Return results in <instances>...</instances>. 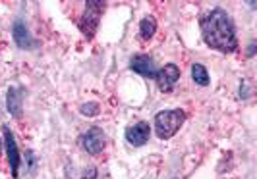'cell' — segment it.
<instances>
[{
	"label": "cell",
	"mask_w": 257,
	"mask_h": 179,
	"mask_svg": "<svg viewBox=\"0 0 257 179\" xmlns=\"http://www.w3.org/2000/svg\"><path fill=\"white\" fill-rule=\"evenodd\" d=\"M104 12V2L101 0H87L85 2V12L79 20V29L85 35V38H93L97 27H99V20L101 14Z\"/></svg>",
	"instance_id": "3"
},
{
	"label": "cell",
	"mask_w": 257,
	"mask_h": 179,
	"mask_svg": "<svg viewBox=\"0 0 257 179\" xmlns=\"http://www.w3.org/2000/svg\"><path fill=\"white\" fill-rule=\"evenodd\" d=\"M130 68H132L136 74H140V76H143V77H149V79H155L157 72H159V68L155 66V60L149 54H136V56L130 60Z\"/></svg>",
	"instance_id": "6"
},
{
	"label": "cell",
	"mask_w": 257,
	"mask_h": 179,
	"mask_svg": "<svg viewBox=\"0 0 257 179\" xmlns=\"http://www.w3.org/2000/svg\"><path fill=\"white\" fill-rule=\"evenodd\" d=\"M79 144L85 152L89 154H99L103 152L104 144H106V139H104V133L101 128H91L87 129L81 137H79Z\"/></svg>",
	"instance_id": "4"
},
{
	"label": "cell",
	"mask_w": 257,
	"mask_h": 179,
	"mask_svg": "<svg viewBox=\"0 0 257 179\" xmlns=\"http://www.w3.org/2000/svg\"><path fill=\"white\" fill-rule=\"evenodd\" d=\"M178 79H180V68L176 64H167L165 68H161L157 72V76H155V81H157L159 89L163 92H170L174 89V85L178 83Z\"/></svg>",
	"instance_id": "5"
},
{
	"label": "cell",
	"mask_w": 257,
	"mask_h": 179,
	"mask_svg": "<svg viewBox=\"0 0 257 179\" xmlns=\"http://www.w3.org/2000/svg\"><path fill=\"white\" fill-rule=\"evenodd\" d=\"M6 106H8V112H10L16 120H20V118H22V94H20V89L12 87V89L8 90Z\"/></svg>",
	"instance_id": "10"
},
{
	"label": "cell",
	"mask_w": 257,
	"mask_h": 179,
	"mask_svg": "<svg viewBox=\"0 0 257 179\" xmlns=\"http://www.w3.org/2000/svg\"><path fill=\"white\" fill-rule=\"evenodd\" d=\"M95 178H97V170L95 168H89V170L83 172V179H95Z\"/></svg>",
	"instance_id": "14"
},
{
	"label": "cell",
	"mask_w": 257,
	"mask_h": 179,
	"mask_svg": "<svg viewBox=\"0 0 257 179\" xmlns=\"http://www.w3.org/2000/svg\"><path fill=\"white\" fill-rule=\"evenodd\" d=\"M201 35L205 40L207 46L215 48L220 52H234L238 48V38H236V31H234V24H232L230 16L224 10H213L209 12L201 20Z\"/></svg>",
	"instance_id": "1"
},
{
	"label": "cell",
	"mask_w": 257,
	"mask_h": 179,
	"mask_svg": "<svg viewBox=\"0 0 257 179\" xmlns=\"http://www.w3.org/2000/svg\"><path fill=\"white\" fill-rule=\"evenodd\" d=\"M186 120L184 110H163L155 116V133L159 135V139H170L178 133Z\"/></svg>",
	"instance_id": "2"
},
{
	"label": "cell",
	"mask_w": 257,
	"mask_h": 179,
	"mask_svg": "<svg viewBox=\"0 0 257 179\" xmlns=\"http://www.w3.org/2000/svg\"><path fill=\"white\" fill-rule=\"evenodd\" d=\"M192 79L201 85V87H207L209 85V74H207L205 66L203 64H193L192 66Z\"/></svg>",
	"instance_id": "12"
},
{
	"label": "cell",
	"mask_w": 257,
	"mask_h": 179,
	"mask_svg": "<svg viewBox=\"0 0 257 179\" xmlns=\"http://www.w3.org/2000/svg\"><path fill=\"white\" fill-rule=\"evenodd\" d=\"M253 52H255V44L251 42V44H249V48H247V56H253Z\"/></svg>",
	"instance_id": "15"
},
{
	"label": "cell",
	"mask_w": 257,
	"mask_h": 179,
	"mask_svg": "<svg viewBox=\"0 0 257 179\" xmlns=\"http://www.w3.org/2000/svg\"><path fill=\"white\" fill-rule=\"evenodd\" d=\"M155 31H157V22H155L153 16H147V18H143L142 24H140V35L142 38H151L155 35Z\"/></svg>",
	"instance_id": "11"
},
{
	"label": "cell",
	"mask_w": 257,
	"mask_h": 179,
	"mask_svg": "<svg viewBox=\"0 0 257 179\" xmlns=\"http://www.w3.org/2000/svg\"><path fill=\"white\" fill-rule=\"evenodd\" d=\"M14 40L20 48H31L33 46V40L29 37V31L22 22H16L14 24Z\"/></svg>",
	"instance_id": "9"
},
{
	"label": "cell",
	"mask_w": 257,
	"mask_h": 179,
	"mask_svg": "<svg viewBox=\"0 0 257 179\" xmlns=\"http://www.w3.org/2000/svg\"><path fill=\"white\" fill-rule=\"evenodd\" d=\"M4 131V144H6V154H8V162L12 168V178H18V170H20V152H18V144L14 139V133L8 126L2 128Z\"/></svg>",
	"instance_id": "7"
},
{
	"label": "cell",
	"mask_w": 257,
	"mask_h": 179,
	"mask_svg": "<svg viewBox=\"0 0 257 179\" xmlns=\"http://www.w3.org/2000/svg\"><path fill=\"white\" fill-rule=\"evenodd\" d=\"M79 112L83 116H87V118H93V116L99 114V104L95 102H87V104H81V108H79Z\"/></svg>",
	"instance_id": "13"
},
{
	"label": "cell",
	"mask_w": 257,
	"mask_h": 179,
	"mask_svg": "<svg viewBox=\"0 0 257 179\" xmlns=\"http://www.w3.org/2000/svg\"><path fill=\"white\" fill-rule=\"evenodd\" d=\"M149 135H151V128L147 122H138L136 126L126 129V141L134 146H143L149 141Z\"/></svg>",
	"instance_id": "8"
}]
</instances>
